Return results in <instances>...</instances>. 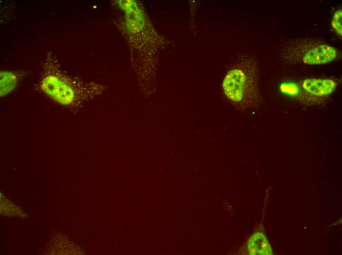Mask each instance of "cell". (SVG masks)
Masks as SVG:
<instances>
[{
    "instance_id": "6",
    "label": "cell",
    "mask_w": 342,
    "mask_h": 255,
    "mask_svg": "<svg viewBox=\"0 0 342 255\" xmlns=\"http://www.w3.org/2000/svg\"><path fill=\"white\" fill-rule=\"evenodd\" d=\"M0 75V97H3L11 92L18 82V77L14 73L1 71Z\"/></svg>"
},
{
    "instance_id": "3",
    "label": "cell",
    "mask_w": 342,
    "mask_h": 255,
    "mask_svg": "<svg viewBox=\"0 0 342 255\" xmlns=\"http://www.w3.org/2000/svg\"><path fill=\"white\" fill-rule=\"evenodd\" d=\"M337 55L336 50L334 47L323 45L308 51L303 57V61L308 65L323 64L333 61Z\"/></svg>"
},
{
    "instance_id": "1",
    "label": "cell",
    "mask_w": 342,
    "mask_h": 255,
    "mask_svg": "<svg viewBox=\"0 0 342 255\" xmlns=\"http://www.w3.org/2000/svg\"><path fill=\"white\" fill-rule=\"evenodd\" d=\"M57 61L51 53L48 54L44 64V75L40 82V88L57 102L70 106L76 100L77 92L73 80L62 73Z\"/></svg>"
},
{
    "instance_id": "4",
    "label": "cell",
    "mask_w": 342,
    "mask_h": 255,
    "mask_svg": "<svg viewBox=\"0 0 342 255\" xmlns=\"http://www.w3.org/2000/svg\"><path fill=\"white\" fill-rule=\"evenodd\" d=\"M303 87L313 95L322 96L331 94L336 88V83L330 79H307L304 81Z\"/></svg>"
},
{
    "instance_id": "7",
    "label": "cell",
    "mask_w": 342,
    "mask_h": 255,
    "mask_svg": "<svg viewBox=\"0 0 342 255\" xmlns=\"http://www.w3.org/2000/svg\"><path fill=\"white\" fill-rule=\"evenodd\" d=\"M342 11L339 9L336 11L331 21V26L337 33L340 36L342 35Z\"/></svg>"
},
{
    "instance_id": "2",
    "label": "cell",
    "mask_w": 342,
    "mask_h": 255,
    "mask_svg": "<svg viewBox=\"0 0 342 255\" xmlns=\"http://www.w3.org/2000/svg\"><path fill=\"white\" fill-rule=\"evenodd\" d=\"M223 88L230 101L243 108L254 104L257 98L256 81L240 69H233L228 73L223 82Z\"/></svg>"
},
{
    "instance_id": "5",
    "label": "cell",
    "mask_w": 342,
    "mask_h": 255,
    "mask_svg": "<svg viewBox=\"0 0 342 255\" xmlns=\"http://www.w3.org/2000/svg\"><path fill=\"white\" fill-rule=\"evenodd\" d=\"M248 250L251 255H269L271 250L265 236L261 233L254 234L248 242Z\"/></svg>"
}]
</instances>
